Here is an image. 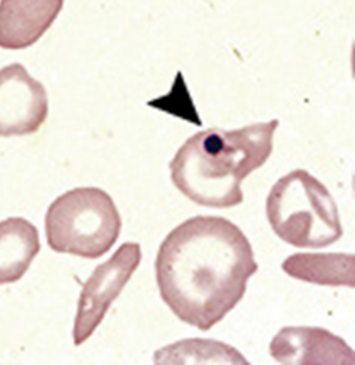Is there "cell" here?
I'll return each mask as SVG.
<instances>
[{"instance_id":"obj_11","label":"cell","mask_w":355,"mask_h":365,"mask_svg":"<svg viewBox=\"0 0 355 365\" xmlns=\"http://www.w3.org/2000/svg\"><path fill=\"white\" fill-rule=\"evenodd\" d=\"M155 364H249L237 349L212 339H186L160 349Z\"/></svg>"},{"instance_id":"obj_8","label":"cell","mask_w":355,"mask_h":365,"mask_svg":"<svg viewBox=\"0 0 355 365\" xmlns=\"http://www.w3.org/2000/svg\"><path fill=\"white\" fill-rule=\"evenodd\" d=\"M63 0H0V48L34 46L53 25Z\"/></svg>"},{"instance_id":"obj_7","label":"cell","mask_w":355,"mask_h":365,"mask_svg":"<svg viewBox=\"0 0 355 365\" xmlns=\"http://www.w3.org/2000/svg\"><path fill=\"white\" fill-rule=\"evenodd\" d=\"M277 363L288 365H353V349L339 336L318 327H284L270 344Z\"/></svg>"},{"instance_id":"obj_10","label":"cell","mask_w":355,"mask_h":365,"mask_svg":"<svg viewBox=\"0 0 355 365\" xmlns=\"http://www.w3.org/2000/svg\"><path fill=\"white\" fill-rule=\"evenodd\" d=\"M283 271L294 279L312 284L355 285L354 255L346 253H297L288 257Z\"/></svg>"},{"instance_id":"obj_1","label":"cell","mask_w":355,"mask_h":365,"mask_svg":"<svg viewBox=\"0 0 355 365\" xmlns=\"http://www.w3.org/2000/svg\"><path fill=\"white\" fill-rule=\"evenodd\" d=\"M257 270L249 240L224 217H192L178 225L155 261L164 304L182 323L203 331L240 304Z\"/></svg>"},{"instance_id":"obj_6","label":"cell","mask_w":355,"mask_h":365,"mask_svg":"<svg viewBox=\"0 0 355 365\" xmlns=\"http://www.w3.org/2000/svg\"><path fill=\"white\" fill-rule=\"evenodd\" d=\"M47 91L21 63L0 68V137L33 135L48 118Z\"/></svg>"},{"instance_id":"obj_3","label":"cell","mask_w":355,"mask_h":365,"mask_svg":"<svg viewBox=\"0 0 355 365\" xmlns=\"http://www.w3.org/2000/svg\"><path fill=\"white\" fill-rule=\"evenodd\" d=\"M267 217L277 237L296 248H326L344 234L335 199L304 170L275 182L267 196Z\"/></svg>"},{"instance_id":"obj_2","label":"cell","mask_w":355,"mask_h":365,"mask_svg":"<svg viewBox=\"0 0 355 365\" xmlns=\"http://www.w3.org/2000/svg\"><path fill=\"white\" fill-rule=\"evenodd\" d=\"M278 125L273 119L234 130L205 129L192 135L170 163L172 182L202 207L222 210L240 205L242 181L272 155Z\"/></svg>"},{"instance_id":"obj_5","label":"cell","mask_w":355,"mask_h":365,"mask_svg":"<svg viewBox=\"0 0 355 365\" xmlns=\"http://www.w3.org/2000/svg\"><path fill=\"white\" fill-rule=\"evenodd\" d=\"M141 258L140 244L124 243L113 257L97 266L83 287L79 297L73 331L74 345L84 344L101 324L110 306L119 297L141 264Z\"/></svg>"},{"instance_id":"obj_9","label":"cell","mask_w":355,"mask_h":365,"mask_svg":"<svg viewBox=\"0 0 355 365\" xmlns=\"http://www.w3.org/2000/svg\"><path fill=\"white\" fill-rule=\"evenodd\" d=\"M41 252L39 231L22 217L0 222V284L19 282Z\"/></svg>"},{"instance_id":"obj_4","label":"cell","mask_w":355,"mask_h":365,"mask_svg":"<svg viewBox=\"0 0 355 365\" xmlns=\"http://www.w3.org/2000/svg\"><path fill=\"white\" fill-rule=\"evenodd\" d=\"M122 218L113 197L98 187H76L49 205L46 235L57 253L96 259L119 239Z\"/></svg>"}]
</instances>
